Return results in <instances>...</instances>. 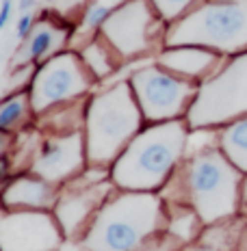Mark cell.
<instances>
[{"mask_svg": "<svg viewBox=\"0 0 247 251\" xmlns=\"http://www.w3.org/2000/svg\"><path fill=\"white\" fill-rule=\"evenodd\" d=\"M59 251H89V249L82 245V240H70V238H65V243L59 247Z\"/></svg>", "mask_w": 247, "mask_h": 251, "instance_id": "26", "label": "cell"}, {"mask_svg": "<svg viewBox=\"0 0 247 251\" xmlns=\"http://www.w3.org/2000/svg\"><path fill=\"white\" fill-rule=\"evenodd\" d=\"M72 39V24L65 18H48V13H44V18L35 22L33 33L28 35V39L22 41L18 52L15 65H39L50 56L63 52Z\"/></svg>", "mask_w": 247, "mask_h": 251, "instance_id": "13", "label": "cell"}, {"mask_svg": "<svg viewBox=\"0 0 247 251\" xmlns=\"http://www.w3.org/2000/svg\"><path fill=\"white\" fill-rule=\"evenodd\" d=\"M161 229H165L163 197L124 191L109 197L81 240L89 251H137Z\"/></svg>", "mask_w": 247, "mask_h": 251, "instance_id": "3", "label": "cell"}, {"mask_svg": "<svg viewBox=\"0 0 247 251\" xmlns=\"http://www.w3.org/2000/svg\"><path fill=\"white\" fill-rule=\"evenodd\" d=\"M13 15V0H2V7H0V30L9 24Z\"/></svg>", "mask_w": 247, "mask_h": 251, "instance_id": "25", "label": "cell"}, {"mask_svg": "<svg viewBox=\"0 0 247 251\" xmlns=\"http://www.w3.org/2000/svg\"><path fill=\"white\" fill-rule=\"evenodd\" d=\"M165 46H199L219 54L247 52V0H210L167 26Z\"/></svg>", "mask_w": 247, "mask_h": 251, "instance_id": "5", "label": "cell"}, {"mask_svg": "<svg viewBox=\"0 0 247 251\" xmlns=\"http://www.w3.org/2000/svg\"><path fill=\"white\" fill-rule=\"evenodd\" d=\"M93 82H96V76L89 72L82 56L76 52H59L46 59L37 65L28 85L35 117L61 104L78 100L91 89Z\"/></svg>", "mask_w": 247, "mask_h": 251, "instance_id": "8", "label": "cell"}, {"mask_svg": "<svg viewBox=\"0 0 247 251\" xmlns=\"http://www.w3.org/2000/svg\"><path fill=\"white\" fill-rule=\"evenodd\" d=\"M35 117L33 102H30L28 89H15L0 98V132L2 134H18L30 128Z\"/></svg>", "mask_w": 247, "mask_h": 251, "instance_id": "16", "label": "cell"}, {"mask_svg": "<svg viewBox=\"0 0 247 251\" xmlns=\"http://www.w3.org/2000/svg\"><path fill=\"white\" fill-rule=\"evenodd\" d=\"M111 195H113L111 180L96 182V184H81L76 180L65 182L61 186L59 200L52 208L63 236L70 240H81L85 236L89 223L93 221V217L109 201Z\"/></svg>", "mask_w": 247, "mask_h": 251, "instance_id": "11", "label": "cell"}, {"mask_svg": "<svg viewBox=\"0 0 247 251\" xmlns=\"http://www.w3.org/2000/svg\"><path fill=\"white\" fill-rule=\"evenodd\" d=\"M137 251H182V243L173 238L167 229H161L150 240H145Z\"/></svg>", "mask_w": 247, "mask_h": 251, "instance_id": "23", "label": "cell"}, {"mask_svg": "<svg viewBox=\"0 0 247 251\" xmlns=\"http://www.w3.org/2000/svg\"><path fill=\"white\" fill-rule=\"evenodd\" d=\"M63 232L48 210H9L0 206V251H59Z\"/></svg>", "mask_w": 247, "mask_h": 251, "instance_id": "10", "label": "cell"}, {"mask_svg": "<svg viewBox=\"0 0 247 251\" xmlns=\"http://www.w3.org/2000/svg\"><path fill=\"white\" fill-rule=\"evenodd\" d=\"M219 150L234 167L247 174V115L219 130Z\"/></svg>", "mask_w": 247, "mask_h": 251, "instance_id": "20", "label": "cell"}, {"mask_svg": "<svg viewBox=\"0 0 247 251\" xmlns=\"http://www.w3.org/2000/svg\"><path fill=\"white\" fill-rule=\"evenodd\" d=\"M159 65L187 80H206L221 67V54L199 46H171L159 54Z\"/></svg>", "mask_w": 247, "mask_h": 251, "instance_id": "15", "label": "cell"}, {"mask_svg": "<svg viewBox=\"0 0 247 251\" xmlns=\"http://www.w3.org/2000/svg\"><path fill=\"white\" fill-rule=\"evenodd\" d=\"M135 100L145 122L163 124L187 117L195 100L197 85L156 65L135 70L128 78Z\"/></svg>", "mask_w": 247, "mask_h": 251, "instance_id": "7", "label": "cell"}, {"mask_svg": "<svg viewBox=\"0 0 247 251\" xmlns=\"http://www.w3.org/2000/svg\"><path fill=\"white\" fill-rule=\"evenodd\" d=\"M33 7H35V0H20V4H18V9H20V13H30L33 11Z\"/></svg>", "mask_w": 247, "mask_h": 251, "instance_id": "27", "label": "cell"}, {"mask_svg": "<svg viewBox=\"0 0 247 251\" xmlns=\"http://www.w3.org/2000/svg\"><path fill=\"white\" fill-rule=\"evenodd\" d=\"M81 56L85 61V65L89 67V72L96 76V80L115 74L119 70V61H122V56L113 50V46L100 33L93 35L91 41L82 46Z\"/></svg>", "mask_w": 247, "mask_h": 251, "instance_id": "19", "label": "cell"}, {"mask_svg": "<svg viewBox=\"0 0 247 251\" xmlns=\"http://www.w3.org/2000/svg\"><path fill=\"white\" fill-rule=\"evenodd\" d=\"M61 186L35 174H18L0 191V206L9 210H50L59 200Z\"/></svg>", "mask_w": 247, "mask_h": 251, "instance_id": "14", "label": "cell"}, {"mask_svg": "<svg viewBox=\"0 0 247 251\" xmlns=\"http://www.w3.org/2000/svg\"><path fill=\"white\" fill-rule=\"evenodd\" d=\"M245 232H247L245 223L239 221L234 214V217L221 219L217 223H210V227L202 229L197 240L213 247L215 251H239L241 243L245 238Z\"/></svg>", "mask_w": 247, "mask_h": 251, "instance_id": "18", "label": "cell"}, {"mask_svg": "<svg viewBox=\"0 0 247 251\" xmlns=\"http://www.w3.org/2000/svg\"><path fill=\"white\" fill-rule=\"evenodd\" d=\"M85 160L87 148L82 132L48 134L39 141L28 171L52 184L63 186L85 171Z\"/></svg>", "mask_w": 247, "mask_h": 251, "instance_id": "12", "label": "cell"}, {"mask_svg": "<svg viewBox=\"0 0 247 251\" xmlns=\"http://www.w3.org/2000/svg\"><path fill=\"white\" fill-rule=\"evenodd\" d=\"M35 22H37V20L33 18V13H24V15H20L18 24H15V35H18V39H20V41L28 39V35L33 33V28H35Z\"/></svg>", "mask_w": 247, "mask_h": 251, "instance_id": "24", "label": "cell"}, {"mask_svg": "<svg viewBox=\"0 0 247 251\" xmlns=\"http://www.w3.org/2000/svg\"><path fill=\"white\" fill-rule=\"evenodd\" d=\"M243 171L234 167L219 148H208L182 163L159 191L163 201L185 203L199 214L204 226L234 217L241 208Z\"/></svg>", "mask_w": 247, "mask_h": 251, "instance_id": "1", "label": "cell"}, {"mask_svg": "<svg viewBox=\"0 0 247 251\" xmlns=\"http://www.w3.org/2000/svg\"><path fill=\"white\" fill-rule=\"evenodd\" d=\"M143 122L145 119L128 80L91 96L87 102L82 130L89 165L111 167L135 134L143 128Z\"/></svg>", "mask_w": 247, "mask_h": 251, "instance_id": "4", "label": "cell"}, {"mask_svg": "<svg viewBox=\"0 0 247 251\" xmlns=\"http://www.w3.org/2000/svg\"><path fill=\"white\" fill-rule=\"evenodd\" d=\"M100 35L122 59H137L154 50L156 41L165 44L167 28L150 0H126L113 11Z\"/></svg>", "mask_w": 247, "mask_h": 251, "instance_id": "9", "label": "cell"}, {"mask_svg": "<svg viewBox=\"0 0 247 251\" xmlns=\"http://www.w3.org/2000/svg\"><path fill=\"white\" fill-rule=\"evenodd\" d=\"M150 2L154 4L159 15L165 20V24H173L191 9H195L199 0H150Z\"/></svg>", "mask_w": 247, "mask_h": 251, "instance_id": "22", "label": "cell"}, {"mask_svg": "<svg viewBox=\"0 0 247 251\" xmlns=\"http://www.w3.org/2000/svg\"><path fill=\"white\" fill-rule=\"evenodd\" d=\"M239 251H247V232H245V238H243V243H241V249Z\"/></svg>", "mask_w": 247, "mask_h": 251, "instance_id": "29", "label": "cell"}, {"mask_svg": "<svg viewBox=\"0 0 247 251\" xmlns=\"http://www.w3.org/2000/svg\"><path fill=\"white\" fill-rule=\"evenodd\" d=\"M4 154V134L0 132V156Z\"/></svg>", "mask_w": 247, "mask_h": 251, "instance_id": "28", "label": "cell"}, {"mask_svg": "<svg viewBox=\"0 0 247 251\" xmlns=\"http://www.w3.org/2000/svg\"><path fill=\"white\" fill-rule=\"evenodd\" d=\"M247 115V52L221 65L210 78L199 82L195 100L187 113L191 130L219 128Z\"/></svg>", "mask_w": 247, "mask_h": 251, "instance_id": "6", "label": "cell"}, {"mask_svg": "<svg viewBox=\"0 0 247 251\" xmlns=\"http://www.w3.org/2000/svg\"><path fill=\"white\" fill-rule=\"evenodd\" d=\"M187 139V119L143 126L111 165V182L124 191H161L185 158Z\"/></svg>", "mask_w": 247, "mask_h": 251, "instance_id": "2", "label": "cell"}, {"mask_svg": "<svg viewBox=\"0 0 247 251\" xmlns=\"http://www.w3.org/2000/svg\"><path fill=\"white\" fill-rule=\"evenodd\" d=\"M202 226H204V221L199 219V214L191 206L165 201V229L176 240H180L182 245L199 238V234L204 229Z\"/></svg>", "mask_w": 247, "mask_h": 251, "instance_id": "17", "label": "cell"}, {"mask_svg": "<svg viewBox=\"0 0 247 251\" xmlns=\"http://www.w3.org/2000/svg\"><path fill=\"white\" fill-rule=\"evenodd\" d=\"M119 4L115 2H104V0H98V2L89 4L85 9V13H82V28L89 30V33H100L102 30V26L109 22V18L113 15V11L117 9Z\"/></svg>", "mask_w": 247, "mask_h": 251, "instance_id": "21", "label": "cell"}, {"mask_svg": "<svg viewBox=\"0 0 247 251\" xmlns=\"http://www.w3.org/2000/svg\"><path fill=\"white\" fill-rule=\"evenodd\" d=\"M245 221H247V206H245Z\"/></svg>", "mask_w": 247, "mask_h": 251, "instance_id": "30", "label": "cell"}]
</instances>
